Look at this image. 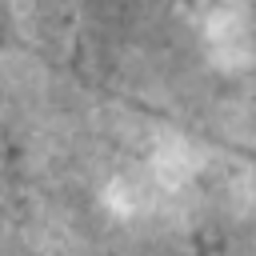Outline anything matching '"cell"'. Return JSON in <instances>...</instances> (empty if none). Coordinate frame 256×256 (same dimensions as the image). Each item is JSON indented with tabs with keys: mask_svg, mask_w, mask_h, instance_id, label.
I'll list each match as a JSON object with an SVG mask.
<instances>
[{
	"mask_svg": "<svg viewBox=\"0 0 256 256\" xmlns=\"http://www.w3.org/2000/svg\"><path fill=\"white\" fill-rule=\"evenodd\" d=\"M196 168H200V156H196V148H192L188 140H180V136L160 140V144H156V152H152V164H148V180H144V188H148L152 204H156L160 188H164V192L184 188V184L196 176Z\"/></svg>",
	"mask_w": 256,
	"mask_h": 256,
	"instance_id": "2",
	"label": "cell"
},
{
	"mask_svg": "<svg viewBox=\"0 0 256 256\" xmlns=\"http://www.w3.org/2000/svg\"><path fill=\"white\" fill-rule=\"evenodd\" d=\"M204 44L212 52V60L220 68H244L252 56V36H248V12L236 0H224L220 8H212L208 24H204Z\"/></svg>",
	"mask_w": 256,
	"mask_h": 256,
	"instance_id": "1",
	"label": "cell"
}]
</instances>
